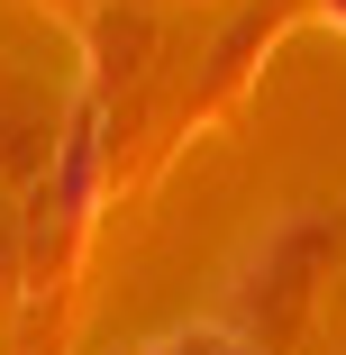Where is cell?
Wrapping results in <instances>:
<instances>
[{
    "label": "cell",
    "mask_w": 346,
    "mask_h": 355,
    "mask_svg": "<svg viewBox=\"0 0 346 355\" xmlns=\"http://www.w3.org/2000/svg\"><path fill=\"white\" fill-rule=\"evenodd\" d=\"M146 355H219V328H200V337H164V346H146Z\"/></svg>",
    "instance_id": "obj_1"
},
{
    "label": "cell",
    "mask_w": 346,
    "mask_h": 355,
    "mask_svg": "<svg viewBox=\"0 0 346 355\" xmlns=\"http://www.w3.org/2000/svg\"><path fill=\"white\" fill-rule=\"evenodd\" d=\"M328 19H337V28H346V0H328Z\"/></svg>",
    "instance_id": "obj_2"
}]
</instances>
